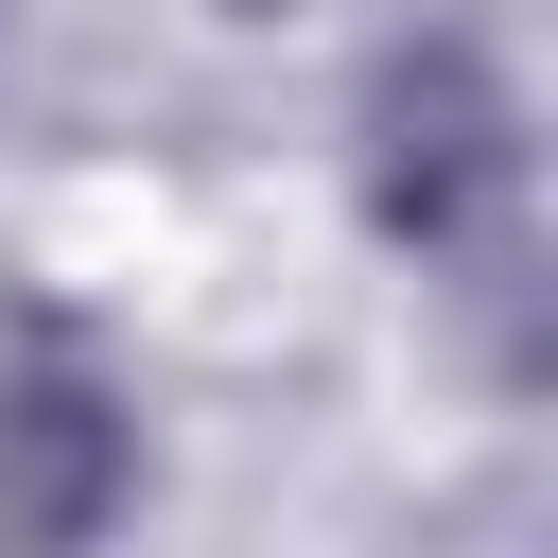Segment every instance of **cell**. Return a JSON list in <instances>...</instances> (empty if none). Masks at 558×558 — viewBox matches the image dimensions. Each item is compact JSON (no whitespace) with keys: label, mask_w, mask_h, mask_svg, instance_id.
<instances>
[{"label":"cell","mask_w":558,"mask_h":558,"mask_svg":"<svg viewBox=\"0 0 558 558\" xmlns=\"http://www.w3.org/2000/svg\"><path fill=\"white\" fill-rule=\"evenodd\" d=\"M140 506V418L87 349H17L0 366V541H105Z\"/></svg>","instance_id":"7a4b0ae2"},{"label":"cell","mask_w":558,"mask_h":558,"mask_svg":"<svg viewBox=\"0 0 558 558\" xmlns=\"http://www.w3.org/2000/svg\"><path fill=\"white\" fill-rule=\"evenodd\" d=\"M227 17H279V0H227Z\"/></svg>","instance_id":"3957f363"},{"label":"cell","mask_w":558,"mask_h":558,"mask_svg":"<svg viewBox=\"0 0 558 558\" xmlns=\"http://www.w3.org/2000/svg\"><path fill=\"white\" fill-rule=\"evenodd\" d=\"M523 192H541V140H523V87H506V52L488 35H401L384 70H366V227L418 262V279H453V296H523Z\"/></svg>","instance_id":"6da1fadb"}]
</instances>
